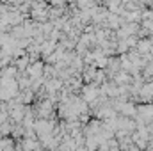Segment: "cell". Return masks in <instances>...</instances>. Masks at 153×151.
Segmentation results:
<instances>
[{"label": "cell", "instance_id": "6da1fadb", "mask_svg": "<svg viewBox=\"0 0 153 151\" xmlns=\"http://www.w3.org/2000/svg\"><path fill=\"white\" fill-rule=\"evenodd\" d=\"M98 98H100V85H96V84L91 82V84H85L82 87V100L87 105H93Z\"/></svg>", "mask_w": 153, "mask_h": 151}, {"label": "cell", "instance_id": "7a4b0ae2", "mask_svg": "<svg viewBox=\"0 0 153 151\" xmlns=\"http://www.w3.org/2000/svg\"><path fill=\"white\" fill-rule=\"evenodd\" d=\"M137 94L141 96L143 101H150V100H153V82H148V84L141 85V89H139Z\"/></svg>", "mask_w": 153, "mask_h": 151}]
</instances>
